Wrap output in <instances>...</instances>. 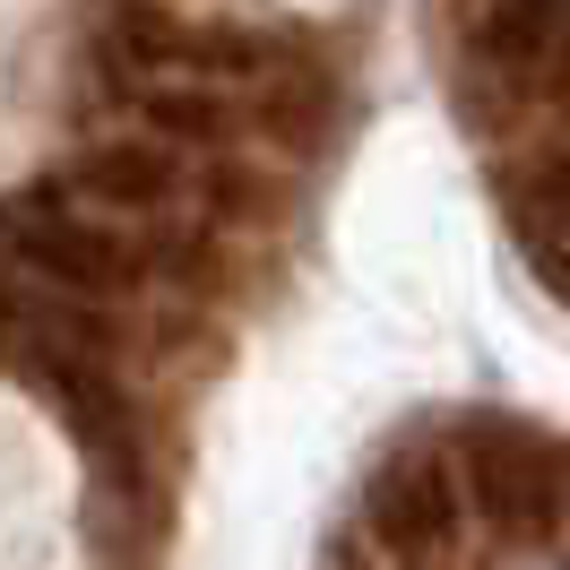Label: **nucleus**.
Here are the masks:
<instances>
[{
	"label": "nucleus",
	"instance_id": "1",
	"mask_svg": "<svg viewBox=\"0 0 570 570\" xmlns=\"http://www.w3.org/2000/svg\"><path fill=\"white\" fill-rule=\"evenodd\" d=\"M459 493H466V519H484L501 535H544L562 519V484H570V459L544 441L535 424H510V415H475L459 432Z\"/></svg>",
	"mask_w": 570,
	"mask_h": 570
},
{
	"label": "nucleus",
	"instance_id": "2",
	"mask_svg": "<svg viewBox=\"0 0 570 570\" xmlns=\"http://www.w3.org/2000/svg\"><path fill=\"white\" fill-rule=\"evenodd\" d=\"M363 528L381 535V553L406 570L450 562L466 535V493H459V459L441 441H397L390 459L363 475Z\"/></svg>",
	"mask_w": 570,
	"mask_h": 570
},
{
	"label": "nucleus",
	"instance_id": "3",
	"mask_svg": "<svg viewBox=\"0 0 570 570\" xmlns=\"http://www.w3.org/2000/svg\"><path fill=\"white\" fill-rule=\"evenodd\" d=\"M0 243L18 250L52 294H78V303H105V294H130L147 277V250L130 234H112L96 216H78L61 190H27L0 208Z\"/></svg>",
	"mask_w": 570,
	"mask_h": 570
},
{
	"label": "nucleus",
	"instance_id": "4",
	"mask_svg": "<svg viewBox=\"0 0 570 570\" xmlns=\"http://www.w3.org/2000/svg\"><path fill=\"white\" fill-rule=\"evenodd\" d=\"M121 43L139 52V70H165V78H268L277 70V43L234 27V18H181L165 0H130L121 9Z\"/></svg>",
	"mask_w": 570,
	"mask_h": 570
},
{
	"label": "nucleus",
	"instance_id": "5",
	"mask_svg": "<svg viewBox=\"0 0 570 570\" xmlns=\"http://www.w3.org/2000/svg\"><path fill=\"white\" fill-rule=\"evenodd\" d=\"M78 190L112 216H156V208L181 199V156L156 139V130H147V139H105V147L78 156Z\"/></svg>",
	"mask_w": 570,
	"mask_h": 570
},
{
	"label": "nucleus",
	"instance_id": "6",
	"mask_svg": "<svg viewBox=\"0 0 570 570\" xmlns=\"http://www.w3.org/2000/svg\"><path fill=\"white\" fill-rule=\"evenodd\" d=\"M139 112L165 147H225L243 130V112L225 105V87H208V78H165V87L139 96Z\"/></svg>",
	"mask_w": 570,
	"mask_h": 570
},
{
	"label": "nucleus",
	"instance_id": "7",
	"mask_svg": "<svg viewBox=\"0 0 570 570\" xmlns=\"http://www.w3.org/2000/svg\"><path fill=\"white\" fill-rule=\"evenodd\" d=\"M259 121H268V139L312 147V139L328 130V78H268V96H259Z\"/></svg>",
	"mask_w": 570,
	"mask_h": 570
},
{
	"label": "nucleus",
	"instance_id": "8",
	"mask_svg": "<svg viewBox=\"0 0 570 570\" xmlns=\"http://www.w3.org/2000/svg\"><path fill=\"white\" fill-rule=\"evenodd\" d=\"M519 225H528V234L570 225V147H553V156H544V165L519 181Z\"/></svg>",
	"mask_w": 570,
	"mask_h": 570
},
{
	"label": "nucleus",
	"instance_id": "9",
	"mask_svg": "<svg viewBox=\"0 0 570 570\" xmlns=\"http://www.w3.org/2000/svg\"><path fill=\"white\" fill-rule=\"evenodd\" d=\"M36 346H43V294H18V285L0 277V363H9V372H27Z\"/></svg>",
	"mask_w": 570,
	"mask_h": 570
},
{
	"label": "nucleus",
	"instance_id": "10",
	"mask_svg": "<svg viewBox=\"0 0 570 570\" xmlns=\"http://www.w3.org/2000/svg\"><path fill=\"white\" fill-rule=\"evenodd\" d=\"M528 250H535V268H544V277L570 294V225H553V234H528Z\"/></svg>",
	"mask_w": 570,
	"mask_h": 570
},
{
	"label": "nucleus",
	"instance_id": "11",
	"mask_svg": "<svg viewBox=\"0 0 570 570\" xmlns=\"http://www.w3.org/2000/svg\"><path fill=\"white\" fill-rule=\"evenodd\" d=\"M544 96L570 105V18H562V36H553V52H544Z\"/></svg>",
	"mask_w": 570,
	"mask_h": 570
},
{
	"label": "nucleus",
	"instance_id": "12",
	"mask_svg": "<svg viewBox=\"0 0 570 570\" xmlns=\"http://www.w3.org/2000/svg\"><path fill=\"white\" fill-rule=\"evenodd\" d=\"M321 570H363V562H355V553H328V562H321Z\"/></svg>",
	"mask_w": 570,
	"mask_h": 570
},
{
	"label": "nucleus",
	"instance_id": "13",
	"mask_svg": "<svg viewBox=\"0 0 570 570\" xmlns=\"http://www.w3.org/2000/svg\"><path fill=\"white\" fill-rule=\"evenodd\" d=\"M501 570H553V562H535V553H519V562H501Z\"/></svg>",
	"mask_w": 570,
	"mask_h": 570
},
{
	"label": "nucleus",
	"instance_id": "14",
	"mask_svg": "<svg viewBox=\"0 0 570 570\" xmlns=\"http://www.w3.org/2000/svg\"><path fill=\"white\" fill-rule=\"evenodd\" d=\"M562 519H570V484H562Z\"/></svg>",
	"mask_w": 570,
	"mask_h": 570
}]
</instances>
